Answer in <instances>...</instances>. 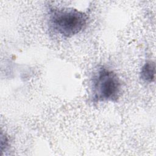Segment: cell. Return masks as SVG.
<instances>
[{
  "label": "cell",
  "instance_id": "cell-1",
  "mask_svg": "<svg viewBox=\"0 0 156 156\" xmlns=\"http://www.w3.org/2000/svg\"><path fill=\"white\" fill-rule=\"evenodd\" d=\"M50 27L64 38H71L82 31L88 20L87 14L70 7L50 5L48 10Z\"/></svg>",
  "mask_w": 156,
  "mask_h": 156
},
{
  "label": "cell",
  "instance_id": "cell-4",
  "mask_svg": "<svg viewBox=\"0 0 156 156\" xmlns=\"http://www.w3.org/2000/svg\"><path fill=\"white\" fill-rule=\"evenodd\" d=\"M9 146V140L8 138L4 135H2V133H1V151L3 149V148L4 147V149L5 150L6 148L8 147Z\"/></svg>",
  "mask_w": 156,
  "mask_h": 156
},
{
  "label": "cell",
  "instance_id": "cell-3",
  "mask_svg": "<svg viewBox=\"0 0 156 156\" xmlns=\"http://www.w3.org/2000/svg\"><path fill=\"white\" fill-rule=\"evenodd\" d=\"M155 64L154 62L147 61L141 67L140 73L141 79L144 82L151 83L155 80Z\"/></svg>",
  "mask_w": 156,
  "mask_h": 156
},
{
  "label": "cell",
  "instance_id": "cell-2",
  "mask_svg": "<svg viewBox=\"0 0 156 156\" xmlns=\"http://www.w3.org/2000/svg\"><path fill=\"white\" fill-rule=\"evenodd\" d=\"M91 98L94 103L116 102L121 93L122 85L118 75L104 66H100L91 78Z\"/></svg>",
  "mask_w": 156,
  "mask_h": 156
}]
</instances>
